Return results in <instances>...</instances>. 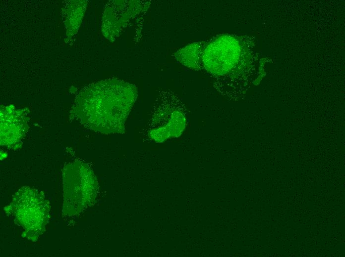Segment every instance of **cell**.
I'll return each mask as SVG.
<instances>
[{
    "mask_svg": "<svg viewBox=\"0 0 345 257\" xmlns=\"http://www.w3.org/2000/svg\"><path fill=\"white\" fill-rule=\"evenodd\" d=\"M137 96L136 87L130 83L119 80L102 82L84 92L76 117L95 131L124 133L126 119Z\"/></svg>",
    "mask_w": 345,
    "mask_h": 257,
    "instance_id": "obj_1",
    "label": "cell"
},
{
    "mask_svg": "<svg viewBox=\"0 0 345 257\" xmlns=\"http://www.w3.org/2000/svg\"><path fill=\"white\" fill-rule=\"evenodd\" d=\"M154 116L162 117L164 121L152 123L151 125L162 122V125L151 128L149 131V136L155 141L161 142L169 137L179 136L186 125L185 117L182 112L173 107L164 108L157 111Z\"/></svg>",
    "mask_w": 345,
    "mask_h": 257,
    "instance_id": "obj_2",
    "label": "cell"
},
{
    "mask_svg": "<svg viewBox=\"0 0 345 257\" xmlns=\"http://www.w3.org/2000/svg\"><path fill=\"white\" fill-rule=\"evenodd\" d=\"M1 144H13L24 136L27 129V123L23 116L10 114L0 116Z\"/></svg>",
    "mask_w": 345,
    "mask_h": 257,
    "instance_id": "obj_3",
    "label": "cell"
}]
</instances>
